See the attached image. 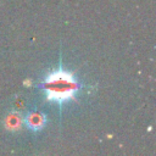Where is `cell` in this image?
I'll use <instances>...</instances> for the list:
<instances>
[{"instance_id":"1","label":"cell","mask_w":156,"mask_h":156,"mask_svg":"<svg viewBox=\"0 0 156 156\" xmlns=\"http://www.w3.org/2000/svg\"><path fill=\"white\" fill-rule=\"evenodd\" d=\"M41 89L48 100L62 105L76 96L79 90V84L69 72L58 68L45 77L41 83Z\"/></svg>"},{"instance_id":"2","label":"cell","mask_w":156,"mask_h":156,"mask_svg":"<svg viewBox=\"0 0 156 156\" xmlns=\"http://www.w3.org/2000/svg\"><path fill=\"white\" fill-rule=\"evenodd\" d=\"M45 121H46L45 116L38 111H32L26 117V124L32 130H39L40 128H43V126L45 124Z\"/></svg>"},{"instance_id":"3","label":"cell","mask_w":156,"mask_h":156,"mask_svg":"<svg viewBox=\"0 0 156 156\" xmlns=\"http://www.w3.org/2000/svg\"><path fill=\"white\" fill-rule=\"evenodd\" d=\"M21 124H22V119L20 113L17 112H10L5 118V126L10 130H18L21 128Z\"/></svg>"},{"instance_id":"4","label":"cell","mask_w":156,"mask_h":156,"mask_svg":"<svg viewBox=\"0 0 156 156\" xmlns=\"http://www.w3.org/2000/svg\"><path fill=\"white\" fill-rule=\"evenodd\" d=\"M15 105H16V107H21V108H23V106H24V101H23V99H22V98L17 99L16 102H15Z\"/></svg>"}]
</instances>
